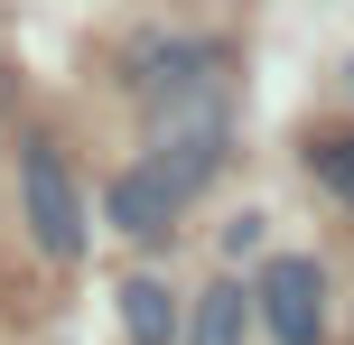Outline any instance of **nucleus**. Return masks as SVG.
Segmentation results:
<instances>
[{
    "label": "nucleus",
    "instance_id": "obj_5",
    "mask_svg": "<svg viewBox=\"0 0 354 345\" xmlns=\"http://www.w3.org/2000/svg\"><path fill=\"white\" fill-rule=\"evenodd\" d=\"M140 84H149V103H214V75H224V56H214V47H149L140 56Z\"/></svg>",
    "mask_w": 354,
    "mask_h": 345
},
{
    "label": "nucleus",
    "instance_id": "obj_3",
    "mask_svg": "<svg viewBox=\"0 0 354 345\" xmlns=\"http://www.w3.org/2000/svg\"><path fill=\"white\" fill-rule=\"evenodd\" d=\"M252 308H261V327L280 336V345H317V336H326V271H317V261H299V252L261 261Z\"/></svg>",
    "mask_w": 354,
    "mask_h": 345
},
{
    "label": "nucleus",
    "instance_id": "obj_4",
    "mask_svg": "<svg viewBox=\"0 0 354 345\" xmlns=\"http://www.w3.org/2000/svg\"><path fill=\"white\" fill-rule=\"evenodd\" d=\"M177 205H187V196H177L168 178H149V168H122V178H112V196H103V215L122 224L131 243H159L168 224H177Z\"/></svg>",
    "mask_w": 354,
    "mask_h": 345
},
{
    "label": "nucleus",
    "instance_id": "obj_2",
    "mask_svg": "<svg viewBox=\"0 0 354 345\" xmlns=\"http://www.w3.org/2000/svg\"><path fill=\"white\" fill-rule=\"evenodd\" d=\"M19 196H28V234H37V252H56V261L84 252V196H75L66 159H56L47 140H28V159H19Z\"/></svg>",
    "mask_w": 354,
    "mask_h": 345
},
{
    "label": "nucleus",
    "instance_id": "obj_10",
    "mask_svg": "<svg viewBox=\"0 0 354 345\" xmlns=\"http://www.w3.org/2000/svg\"><path fill=\"white\" fill-rule=\"evenodd\" d=\"M345 93H354V66H345Z\"/></svg>",
    "mask_w": 354,
    "mask_h": 345
},
{
    "label": "nucleus",
    "instance_id": "obj_7",
    "mask_svg": "<svg viewBox=\"0 0 354 345\" xmlns=\"http://www.w3.org/2000/svg\"><path fill=\"white\" fill-rule=\"evenodd\" d=\"M243 317H252V290H243V280H214V290L196 299L187 345H243Z\"/></svg>",
    "mask_w": 354,
    "mask_h": 345
},
{
    "label": "nucleus",
    "instance_id": "obj_1",
    "mask_svg": "<svg viewBox=\"0 0 354 345\" xmlns=\"http://www.w3.org/2000/svg\"><path fill=\"white\" fill-rule=\"evenodd\" d=\"M214 168H224V93L214 103H168L159 131H149V178H168L177 196H196Z\"/></svg>",
    "mask_w": 354,
    "mask_h": 345
},
{
    "label": "nucleus",
    "instance_id": "obj_8",
    "mask_svg": "<svg viewBox=\"0 0 354 345\" xmlns=\"http://www.w3.org/2000/svg\"><path fill=\"white\" fill-rule=\"evenodd\" d=\"M308 168H317V178L354 205V131H326V140H308Z\"/></svg>",
    "mask_w": 354,
    "mask_h": 345
},
{
    "label": "nucleus",
    "instance_id": "obj_6",
    "mask_svg": "<svg viewBox=\"0 0 354 345\" xmlns=\"http://www.w3.org/2000/svg\"><path fill=\"white\" fill-rule=\"evenodd\" d=\"M122 327H131V345H177V299H168V280H149V271L122 280Z\"/></svg>",
    "mask_w": 354,
    "mask_h": 345
},
{
    "label": "nucleus",
    "instance_id": "obj_9",
    "mask_svg": "<svg viewBox=\"0 0 354 345\" xmlns=\"http://www.w3.org/2000/svg\"><path fill=\"white\" fill-rule=\"evenodd\" d=\"M224 252H233V261L261 252V215H233V224H224Z\"/></svg>",
    "mask_w": 354,
    "mask_h": 345
}]
</instances>
